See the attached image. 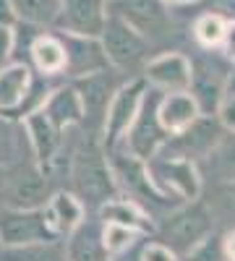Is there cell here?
<instances>
[{
    "mask_svg": "<svg viewBox=\"0 0 235 261\" xmlns=\"http://www.w3.org/2000/svg\"><path fill=\"white\" fill-rule=\"evenodd\" d=\"M63 47H66V73L73 79L89 76L97 71L108 68V58H105L99 37H79V34H66L63 32Z\"/></svg>",
    "mask_w": 235,
    "mask_h": 261,
    "instance_id": "8fae6325",
    "label": "cell"
},
{
    "mask_svg": "<svg viewBox=\"0 0 235 261\" xmlns=\"http://www.w3.org/2000/svg\"><path fill=\"white\" fill-rule=\"evenodd\" d=\"M13 13L18 21H24L29 27H50L58 8H60V0H11Z\"/></svg>",
    "mask_w": 235,
    "mask_h": 261,
    "instance_id": "cb8c5ba5",
    "label": "cell"
},
{
    "mask_svg": "<svg viewBox=\"0 0 235 261\" xmlns=\"http://www.w3.org/2000/svg\"><path fill=\"white\" fill-rule=\"evenodd\" d=\"M144 76L160 92H188L191 60L180 53H165L146 63Z\"/></svg>",
    "mask_w": 235,
    "mask_h": 261,
    "instance_id": "7c38bea8",
    "label": "cell"
},
{
    "mask_svg": "<svg viewBox=\"0 0 235 261\" xmlns=\"http://www.w3.org/2000/svg\"><path fill=\"white\" fill-rule=\"evenodd\" d=\"M99 42H102V50H105L108 63L113 68H120V71L139 68L146 60V53H149L146 37H141L134 27H128L115 13H108V18H105Z\"/></svg>",
    "mask_w": 235,
    "mask_h": 261,
    "instance_id": "5b68a950",
    "label": "cell"
},
{
    "mask_svg": "<svg viewBox=\"0 0 235 261\" xmlns=\"http://www.w3.org/2000/svg\"><path fill=\"white\" fill-rule=\"evenodd\" d=\"M24 128H27V139H29V146L34 151V160L37 165L45 170L55 154H58V146H60V134L63 130H58L53 125V120L42 113V107L29 115H24Z\"/></svg>",
    "mask_w": 235,
    "mask_h": 261,
    "instance_id": "4fadbf2b",
    "label": "cell"
},
{
    "mask_svg": "<svg viewBox=\"0 0 235 261\" xmlns=\"http://www.w3.org/2000/svg\"><path fill=\"white\" fill-rule=\"evenodd\" d=\"M16 53V32L13 27H0V68L13 60Z\"/></svg>",
    "mask_w": 235,
    "mask_h": 261,
    "instance_id": "f546056e",
    "label": "cell"
},
{
    "mask_svg": "<svg viewBox=\"0 0 235 261\" xmlns=\"http://www.w3.org/2000/svg\"><path fill=\"white\" fill-rule=\"evenodd\" d=\"M76 92L84 102V113L87 115H105V107H108L110 97H113V84L108 76V68L89 73V76H81L76 84Z\"/></svg>",
    "mask_w": 235,
    "mask_h": 261,
    "instance_id": "7402d4cb",
    "label": "cell"
},
{
    "mask_svg": "<svg viewBox=\"0 0 235 261\" xmlns=\"http://www.w3.org/2000/svg\"><path fill=\"white\" fill-rule=\"evenodd\" d=\"M215 227V217L201 201H188L178 212L167 214V220L162 222V241L167 248H173L178 256L191 253L199 243H204L212 235Z\"/></svg>",
    "mask_w": 235,
    "mask_h": 261,
    "instance_id": "3957f363",
    "label": "cell"
},
{
    "mask_svg": "<svg viewBox=\"0 0 235 261\" xmlns=\"http://www.w3.org/2000/svg\"><path fill=\"white\" fill-rule=\"evenodd\" d=\"M42 113L53 120L58 130H66L71 125H79L87 120L84 102L76 92V86H60L53 94H47V99L42 102Z\"/></svg>",
    "mask_w": 235,
    "mask_h": 261,
    "instance_id": "2e32d148",
    "label": "cell"
},
{
    "mask_svg": "<svg viewBox=\"0 0 235 261\" xmlns=\"http://www.w3.org/2000/svg\"><path fill=\"white\" fill-rule=\"evenodd\" d=\"M6 191H8V172L0 165V206H3V199H6Z\"/></svg>",
    "mask_w": 235,
    "mask_h": 261,
    "instance_id": "d590c367",
    "label": "cell"
},
{
    "mask_svg": "<svg viewBox=\"0 0 235 261\" xmlns=\"http://www.w3.org/2000/svg\"><path fill=\"white\" fill-rule=\"evenodd\" d=\"M42 212H45V220H47V225L53 227V232L58 238L68 235L73 227H79L84 222V217H87V209H84V204L79 201V196L68 193V191H60V193L53 196V199H47L45 206H42Z\"/></svg>",
    "mask_w": 235,
    "mask_h": 261,
    "instance_id": "e0dca14e",
    "label": "cell"
},
{
    "mask_svg": "<svg viewBox=\"0 0 235 261\" xmlns=\"http://www.w3.org/2000/svg\"><path fill=\"white\" fill-rule=\"evenodd\" d=\"M144 92H146V86H144L141 79L128 81V84L118 86V89L113 92L108 107H105V128H102L108 151L120 146L128 125H131V120L136 118V110H139V105H141Z\"/></svg>",
    "mask_w": 235,
    "mask_h": 261,
    "instance_id": "ba28073f",
    "label": "cell"
},
{
    "mask_svg": "<svg viewBox=\"0 0 235 261\" xmlns=\"http://www.w3.org/2000/svg\"><path fill=\"white\" fill-rule=\"evenodd\" d=\"M99 220L102 222H113V225H123V227H131L136 232H146L152 230V222L149 217L128 199H108L105 204H99Z\"/></svg>",
    "mask_w": 235,
    "mask_h": 261,
    "instance_id": "603a6c76",
    "label": "cell"
},
{
    "mask_svg": "<svg viewBox=\"0 0 235 261\" xmlns=\"http://www.w3.org/2000/svg\"><path fill=\"white\" fill-rule=\"evenodd\" d=\"M222 45H225V58L227 60H235V21H232V24H227L225 37H222Z\"/></svg>",
    "mask_w": 235,
    "mask_h": 261,
    "instance_id": "d6a6232c",
    "label": "cell"
},
{
    "mask_svg": "<svg viewBox=\"0 0 235 261\" xmlns=\"http://www.w3.org/2000/svg\"><path fill=\"white\" fill-rule=\"evenodd\" d=\"M71 178H73L76 196H79L81 204L99 206L108 199H115L118 196V183H115V175H113L110 160L94 139H89L76 151Z\"/></svg>",
    "mask_w": 235,
    "mask_h": 261,
    "instance_id": "6da1fadb",
    "label": "cell"
},
{
    "mask_svg": "<svg viewBox=\"0 0 235 261\" xmlns=\"http://www.w3.org/2000/svg\"><path fill=\"white\" fill-rule=\"evenodd\" d=\"M215 206L222 217L235 220V180H222V186L217 188V196H215Z\"/></svg>",
    "mask_w": 235,
    "mask_h": 261,
    "instance_id": "83f0119b",
    "label": "cell"
},
{
    "mask_svg": "<svg viewBox=\"0 0 235 261\" xmlns=\"http://www.w3.org/2000/svg\"><path fill=\"white\" fill-rule=\"evenodd\" d=\"M225 256H227L230 261H235V230L225 238Z\"/></svg>",
    "mask_w": 235,
    "mask_h": 261,
    "instance_id": "e575fe53",
    "label": "cell"
},
{
    "mask_svg": "<svg viewBox=\"0 0 235 261\" xmlns=\"http://www.w3.org/2000/svg\"><path fill=\"white\" fill-rule=\"evenodd\" d=\"M108 18V0H60V8L53 24L79 37H99Z\"/></svg>",
    "mask_w": 235,
    "mask_h": 261,
    "instance_id": "9c48e42d",
    "label": "cell"
},
{
    "mask_svg": "<svg viewBox=\"0 0 235 261\" xmlns=\"http://www.w3.org/2000/svg\"><path fill=\"white\" fill-rule=\"evenodd\" d=\"M209 118L212 115H206V118L199 115L186 130L175 134L178 136V141H175L178 144V154H173V157L191 160V157H196V154H209V151L217 146V141L222 139V123L209 120Z\"/></svg>",
    "mask_w": 235,
    "mask_h": 261,
    "instance_id": "5bb4252c",
    "label": "cell"
},
{
    "mask_svg": "<svg viewBox=\"0 0 235 261\" xmlns=\"http://www.w3.org/2000/svg\"><path fill=\"white\" fill-rule=\"evenodd\" d=\"M165 6H183V3H191V0H162Z\"/></svg>",
    "mask_w": 235,
    "mask_h": 261,
    "instance_id": "74e56055",
    "label": "cell"
},
{
    "mask_svg": "<svg viewBox=\"0 0 235 261\" xmlns=\"http://www.w3.org/2000/svg\"><path fill=\"white\" fill-rule=\"evenodd\" d=\"M225 29H227V21L220 13H204L196 21L194 34H196V39L201 42L204 47H217V45H222Z\"/></svg>",
    "mask_w": 235,
    "mask_h": 261,
    "instance_id": "4316f807",
    "label": "cell"
},
{
    "mask_svg": "<svg viewBox=\"0 0 235 261\" xmlns=\"http://www.w3.org/2000/svg\"><path fill=\"white\" fill-rule=\"evenodd\" d=\"M141 261H180V256L173 248H167L165 243H149L141 251Z\"/></svg>",
    "mask_w": 235,
    "mask_h": 261,
    "instance_id": "4dcf8cb0",
    "label": "cell"
},
{
    "mask_svg": "<svg viewBox=\"0 0 235 261\" xmlns=\"http://www.w3.org/2000/svg\"><path fill=\"white\" fill-rule=\"evenodd\" d=\"M230 65L227 58L204 55L201 60L191 63V84L188 92L196 99L201 115H217L220 105L225 99V84H227Z\"/></svg>",
    "mask_w": 235,
    "mask_h": 261,
    "instance_id": "52a82bcc",
    "label": "cell"
},
{
    "mask_svg": "<svg viewBox=\"0 0 235 261\" xmlns=\"http://www.w3.org/2000/svg\"><path fill=\"white\" fill-rule=\"evenodd\" d=\"M47 201V178L45 170L37 162L18 172V178L11 183V206L21 209H39Z\"/></svg>",
    "mask_w": 235,
    "mask_h": 261,
    "instance_id": "d6986e66",
    "label": "cell"
},
{
    "mask_svg": "<svg viewBox=\"0 0 235 261\" xmlns=\"http://www.w3.org/2000/svg\"><path fill=\"white\" fill-rule=\"evenodd\" d=\"M209 157L220 180H235V130L217 141V146L209 151Z\"/></svg>",
    "mask_w": 235,
    "mask_h": 261,
    "instance_id": "484cf974",
    "label": "cell"
},
{
    "mask_svg": "<svg viewBox=\"0 0 235 261\" xmlns=\"http://www.w3.org/2000/svg\"><path fill=\"white\" fill-rule=\"evenodd\" d=\"M68 261H108V251L102 246V225L97 222H84L68 232V246H66Z\"/></svg>",
    "mask_w": 235,
    "mask_h": 261,
    "instance_id": "ac0fdd59",
    "label": "cell"
},
{
    "mask_svg": "<svg viewBox=\"0 0 235 261\" xmlns=\"http://www.w3.org/2000/svg\"><path fill=\"white\" fill-rule=\"evenodd\" d=\"M136 230L131 227H123V225H113V222H102V246L108 251V256H118V253H125L131 251L139 241Z\"/></svg>",
    "mask_w": 235,
    "mask_h": 261,
    "instance_id": "d4e9b609",
    "label": "cell"
},
{
    "mask_svg": "<svg viewBox=\"0 0 235 261\" xmlns=\"http://www.w3.org/2000/svg\"><path fill=\"white\" fill-rule=\"evenodd\" d=\"M108 13L120 16L141 37H160L170 29V16L162 0H108Z\"/></svg>",
    "mask_w": 235,
    "mask_h": 261,
    "instance_id": "30bf717a",
    "label": "cell"
},
{
    "mask_svg": "<svg viewBox=\"0 0 235 261\" xmlns=\"http://www.w3.org/2000/svg\"><path fill=\"white\" fill-rule=\"evenodd\" d=\"M16 13H13V6L11 0H0V27H13L16 24Z\"/></svg>",
    "mask_w": 235,
    "mask_h": 261,
    "instance_id": "836d02e7",
    "label": "cell"
},
{
    "mask_svg": "<svg viewBox=\"0 0 235 261\" xmlns=\"http://www.w3.org/2000/svg\"><path fill=\"white\" fill-rule=\"evenodd\" d=\"M29 68L27 63H8L0 68V113L11 115L16 107L24 102L27 92H29Z\"/></svg>",
    "mask_w": 235,
    "mask_h": 261,
    "instance_id": "ffe728a7",
    "label": "cell"
},
{
    "mask_svg": "<svg viewBox=\"0 0 235 261\" xmlns=\"http://www.w3.org/2000/svg\"><path fill=\"white\" fill-rule=\"evenodd\" d=\"M160 123L170 136L186 130L201 113L196 99L191 97V92H162L160 97Z\"/></svg>",
    "mask_w": 235,
    "mask_h": 261,
    "instance_id": "9a60e30c",
    "label": "cell"
},
{
    "mask_svg": "<svg viewBox=\"0 0 235 261\" xmlns=\"http://www.w3.org/2000/svg\"><path fill=\"white\" fill-rule=\"evenodd\" d=\"M16 160V130L8 120L0 118V165Z\"/></svg>",
    "mask_w": 235,
    "mask_h": 261,
    "instance_id": "f1b7e54d",
    "label": "cell"
},
{
    "mask_svg": "<svg viewBox=\"0 0 235 261\" xmlns=\"http://www.w3.org/2000/svg\"><path fill=\"white\" fill-rule=\"evenodd\" d=\"M146 175L152 180V186L165 193L167 199L170 196H175V199H183V201H194L199 199L201 193V178L194 167V162L186 160V157H173L167 154L162 157L160 151L146 160Z\"/></svg>",
    "mask_w": 235,
    "mask_h": 261,
    "instance_id": "277c9868",
    "label": "cell"
},
{
    "mask_svg": "<svg viewBox=\"0 0 235 261\" xmlns=\"http://www.w3.org/2000/svg\"><path fill=\"white\" fill-rule=\"evenodd\" d=\"M217 115H220V123H222L225 128L235 130V97H225V99H222Z\"/></svg>",
    "mask_w": 235,
    "mask_h": 261,
    "instance_id": "1f68e13d",
    "label": "cell"
},
{
    "mask_svg": "<svg viewBox=\"0 0 235 261\" xmlns=\"http://www.w3.org/2000/svg\"><path fill=\"white\" fill-rule=\"evenodd\" d=\"M160 97H162L160 89L144 92L141 105L136 110V118L131 120V125H128L125 136H123V144L128 149V154L141 160V162L152 160L167 144V136H170L160 123V113H157L160 110Z\"/></svg>",
    "mask_w": 235,
    "mask_h": 261,
    "instance_id": "7a4b0ae2",
    "label": "cell"
},
{
    "mask_svg": "<svg viewBox=\"0 0 235 261\" xmlns=\"http://www.w3.org/2000/svg\"><path fill=\"white\" fill-rule=\"evenodd\" d=\"M29 55L42 76H58L66 71V47L55 34H37L29 45Z\"/></svg>",
    "mask_w": 235,
    "mask_h": 261,
    "instance_id": "44dd1931",
    "label": "cell"
},
{
    "mask_svg": "<svg viewBox=\"0 0 235 261\" xmlns=\"http://www.w3.org/2000/svg\"><path fill=\"white\" fill-rule=\"evenodd\" d=\"M45 241H58V235L47 225L42 206L39 209L0 206V248H21Z\"/></svg>",
    "mask_w": 235,
    "mask_h": 261,
    "instance_id": "8992f818",
    "label": "cell"
},
{
    "mask_svg": "<svg viewBox=\"0 0 235 261\" xmlns=\"http://www.w3.org/2000/svg\"><path fill=\"white\" fill-rule=\"evenodd\" d=\"M225 97H235V68H230V73H227V84H225Z\"/></svg>",
    "mask_w": 235,
    "mask_h": 261,
    "instance_id": "8d00e7d4",
    "label": "cell"
},
{
    "mask_svg": "<svg viewBox=\"0 0 235 261\" xmlns=\"http://www.w3.org/2000/svg\"><path fill=\"white\" fill-rule=\"evenodd\" d=\"M0 261H3V258H0Z\"/></svg>",
    "mask_w": 235,
    "mask_h": 261,
    "instance_id": "f35d334b",
    "label": "cell"
}]
</instances>
